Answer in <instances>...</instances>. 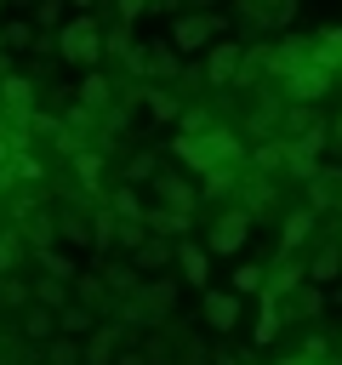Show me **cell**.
<instances>
[{"mask_svg": "<svg viewBox=\"0 0 342 365\" xmlns=\"http://www.w3.org/2000/svg\"><path fill=\"white\" fill-rule=\"evenodd\" d=\"M239 314H245V297H239V291H200V319H205L217 336H228V331L239 325Z\"/></svg>", "mask_w": 342, "mask_h": 365, "instance_id": "ba28073f", "label": "cell"}, {"mask_svg": "<svg viewBox=\"0 0 342 365\" xmlns=\"http://www.w3.org/2000/svg\"><path fill=\"white\" fill-rule=\"evenodd\" d=\"M34 257H40V268H46V279H68V285L80 279V268H74V257H63L57 245H46V251H34Z\"/></svg>", "mask_w": 342, "mask_h": 365, "instance_id": "d590c367", "label": "cell"}, {"mask_svg": "<svg viewBox=\"0 0 342 365\" xmlns=\"http://www.w3.org/2000/svg\"><path fill=\"white\" fill-rule=\"evenodd\" d=\"M200 63H205V86H211V91H228V86L245 80V46H239V40H217Z\"/></svg>", "mask_w": 342, "mask_h": 365, "instance_id": "8992f818", "label": "cell"}, {"mask_svg": "<svg viewBox=\"0 0 342 365\" xmlns=\"http://www.w3.org/2000/svg\"><path fill=\"white\" fill-rule=\"evenodd\" d=\"M68 6H74V11H91V6H97V0H68Z\"/></svg>", "mask_w": 342, "mask_h": 365, "instance_id": "7bdbcfd3", "label": "cell"}, {"mask_svg": "<svg viewBox=\"0 0 342 365\" xmlns=\"http://www.w3.org/2000/svg\"><path fill=\"white\" fill-rule=\"evenodd\" d=\"M108 211H114L120 222H148V205L137 200V188H114V194H108Z\"/></svg>", "mask_w": 342, "mask_h": 365, "instance_id": "1f68e13d", "label": "cell"}, {"mask_svg": "<svg viewBox=\"0 0 342 365\" xmlns=\"http://www.w3.org/2000/svg\"><path fill=\"white\" fill-rule=\"evenodd\" d=\"M188 228H194V217H188V211L148 205V234H160V240H188Z\"/></svg>", "mask_w": 342, "mask_h": 365, "instance_id": "d6986e66", "label": "cell"}, {"mask_svg": "<svg viewBox=\"0 0 342 365\" xmlns=\"http://www.w3.org/2000/svg\"><path fill=\"white\" fill-rule=\"evenodd\" d=\"M114 365H154V359H148V348H120Z\"/></svg>", "mask_w": 342, "mask_h": 365, "instance_id": "60d3db41", "label": "cell"}, {"mask_svg": "<svg viewBox=\"0 0 342 365\" xmlns=\"http://www.w3.org/2000/svg\"><path fill=\"white\" fill-rule=\"evenodd\" d=\"M336 354H342V342H336Z\"/></svg>", "mask_w": 342, "mask_h": 365, "instance_id": "c3c4849f", "label": "cell"}, {"mask_svg": "<svg viewBox=\"0 0 342 365\" xmlns=\"http://www.w3.org/2000/svg\"><path fill=\"white\" fill-rule=\"evenodd\" d=\"M0 34H6L11 57H17V51H40V40H46V34L34 29V17H6V23H0Z\"/></svg>", "mask_w": 342, "mask_h": 365, "instance_id": "ffe728a7", "label": "cell"}, {"mask_svg": "<svg viewBox=\"0 0 342 365\" xmlns=\"http://www.w3.org/2000/svg\"><path fill=\"white\" fill-rule=\"evenodd\" d=\"M57 331H63V325H57V314H51V308H40V302H34V308H23V336H28V342H40V348H46Z\"/></svg>", "mask_w": 342, "mask_h": 365, "instance_id": "d4e9b609", "label": "cell"}, {"mask_svg": "<svg viewBox=\"0 0 342 365\" xmlns=\"http://www.w3.org/2000/svg\"><path fill=\"white\" fill-rule=\"evenodd\" d=\"M336 80H342V74H336Z\"/></svg>", "mask_w": 342, "mask_h": 365, "instance_id": "681fc988", "label": "cell"}, {"mask_svg": "<svg viewBox=\"0 0 342 365\" xmlns=\"http://www.w3.org/2000/svg\"><path fill=\"white\" fill-rule=\"evenodd\" d=\"M74 97H80V108H86V114H97V120L120 108V103H114V80H108L103 68H91V74L80 80V91H74Z\"/></svg>", "mask_w": 342, "mask_h": 365, "instance_id": "9a60e30c", "label": "cell"}, {"mask_svg": "<svg viewBox=\"0 0 342 365\" xmlns=\"http://www.w3.org/2000/svg\"><path fill=\"white\" fill-rule=\"evenodd\" d=\"M222 40V17L217 11H177V23H171V46L182 51V57H205L211 46Z\"/></svg>", "mask_w": 342, "mask_h": 365, "instance_id": "3957f363", "label": "cell"}, {"mask_svg": "<svg viewBox=\"0 0 342 365\" xmlns=\"http://www.w3.org/2000/svg\"><path fill=\"white\" fill-rule=\"evenodd\" d=\"M40 359H46V365H86V342H80V336H63V331H57V336H51V342L40 348Z\"/></svg>", "mask_w": 342, "mask_h": 365, "instance_id": "484cf974", "label": "cell"}, {"mask_svg": "<svg viewBox=\"0 0 342 365\" xmlns=\"http://www.w3.org/2000/svg\"><path fill=\"white\" fill-rule=\"evenodd\" d=\"M137 97H142V108H148L154 120H165V125H171V120H182V108H188V103L177 97V86H154V80H142V86H137Z\"/></svg>", "mask_w": 342, "mask_h": 365, "instance_id": "2e32d148", "label": "cell"}, {"mask_svg": "<svg viewBox=\"0 0 342 365\" xmlns=\"http://www.w3.org/2000/svg\"><path fill=\"white\" fill-rule=\"evenodd\" d=\"M251 228H256V217H251L245 205H222V211L205 222V251H211V257H234Z\"/></svg>", "mask_w": 342, "mask_h": 365, "instance_id": "5b68a950", "label": "cell"}, {"mask_svg": "<svg viewBox=\"0 0 342 365\" xmlns=\"http://www.w3.org/2000/svg\"><path fill=\"white\" fill-rule=\"evenodd\" d=\"M331 86H336V68H325V63H302V68L279 86V97H285V103H308V108H319V97H331Z\"/></svg>", "mask_w": 342, "mask_h": 365, "instance_id": "52a82bcc", "label": "cell"}, {"mask_svg": "<svg viewBox=\"0 0 342 365\" xmlns=\"http://www.w3.org/2000/svg\"><path fill=\"white\" fill-rule=\"evenodd\" d=\"M314 222H319V211H314L308 200H302L296 211H285V217H279V251H285V257H302V245L314 240Z\"/></svg>", "mask_w": 342, "mask_h": 365, "instance_id": "9c48e42d", "label": "cell"}, {"mask_svg": "<svg viewBox=\"0 0 342 365\" xmlns=\"http://www.w3.org/2000/svg\"><path fill=\"white\" fill-rule=\"evenodd\" d=\"M0 51H11V46H6V34H0Z\"/></svg>", "mask_w": 342, "mask_h": 365, "instance_id": "f6af8a7d", "label": "cell"}, {"mask_svg": "<svg viewBox=\"0 0 342 365\" xmlns=\"http://www.w3.org/2000/svg\"><path fill=\"white\" fill-rule=\"evenodd\" d=\"M57 325H63V336H91V331L103 325V314H97V308H86V302H68V308L57 314Z\"/></svg>", "mask_w": 342, "mask_h": 365, "instance_id": "cb8c5ba5", "label": "cell"}, {"mask_svg": "<svg viewBox=\"0 0 342 365\" xmlns=\"http://www.w3.org/2000/svg\"><path fill=\"white\" fill-rule=\"evenodd\" d=\"M148 6H160V0H114V17H120V23H137Z\"/></svg>", "mask_w": 342, "mask_h": 365, "instance_id": "f35d334b", "label": "cell"}, {"mask_svg": "<svg viewBox=\"0 0 342 365\" xmlns=\"http://www.w3.org/2000/svg\"><path fill=\"white\" fill-rule=\"evenodd\" d=\"M319 308H325V285H314V279L285 297V314H291V319H319Z\"/></svg>", "mask_w": 342, "mask_h": 365, "instance_id": "603a6c76", "label": "cell"}, {"mask_svg": "<svg viewBox=\"0 0 342 365\" xmlns=\"http://www.w3.org/2000/svg\"><path fill=\"white\" fill-rule=\"evenodd\" d=\"M291 6L296 0H234V11H239L245 29H285L291 23Z\"/></svg>", "mask_w": 342, "mask_h": 365, "instance_id": "7c38bea8", "label": "cell"}, {"mask_svg": "<svg viewBox=\"0 0 342 365\" xmlns=\"http://www.w3.org/2000/svg\"><path fill=\"white\" fill-rule=\"evenodd\" d=\"M177 274L188 279V285H200V291H211L205 279H211V251H205V240H177Z\"/></svg>", "mask_w": 342, "mask_h": 365, "instance_id": "4fadbf2b", "label": "cell"}, {"mask_svg": "<svg viewBox=\"0 0 342 365\" xmlns=\"http://www.w3.org/2000/svg\"><path fill=\"white\" fill-rule=\"evenodd\" d=\"M0 308H34V279H17V274H6L0 279Z\"/></svg>", "mask_w": 342, "mask_h": 365, "instance_id": "836d02e7", "label": "cell"}, {"mask_svg": "<svg viewBox=\"0 0 342 365\" xmlns=\"http://www.w3.org/2000/svg\"><path fill=\"white\" fill-rule=\"evenodd\" d=\"M103 46L114 51V63H125V57L137 51V34H131V23H120V17H114V23L103 29Z\"/></svg>", "mask_w": 342, "mask_h": 365, "instance_id": "e575fe53", "label": "cell"}, {"mask_svg": "<svg viewBox=\"0 0 342 365\" xmlns=\"http://www.w3.org/2000/svg\"><path fill=\"white\" fill-rule=\"evenodd\" d=\"M279 365H325V359H308V354H291V359H279Z\"/></svg>", "mask_w": 342, "mask_h": 365, "instance_id": "b9f144b4", "label": "cell"}, {"mask_svg": "<svg viewBox=\"0 0 342 365\" xmlns=\"http://www.w3.org/2000/svg\"><path fill=\"white\" fill-rule=\"evenodd\" d=\"M6 6H11V0H0V23H6Z\"/></svg>", "mask_w": 342, "mask_h": 365, "instance_id": "ee69618b", "label": "cell"}, {"mask_svg": "<svg viewBox=\"0 0 342 365\" xmlns=\"http://www.w3.org/2000/svg\"><path fill=\"white\" fill-rule=\"evenodd\" d=\"M336 274H342V245L331 240V245H319V251L308 257V279H314V285H336Z\"/></svg>", "mask_w": 342, "mask_h": 365, "instance_id": "7402d4cb", "label": "cell"}, {"mask_svg": "<svg viewBox=\"0 0 342 365\" xmlns=\"http://www.w3.org/2000/svg\"><path fill=\"white\" fill-rule=\"evenodd\" d=\"M57 240L74 245V251L97 245V217H91L86 205H63V211H57Z\"/></svg>", "mask_w": 342, "mask_h": 365, "instance_id": "30bf717a", "label": "cell"}, {"mask_svg": "<svg viewBox=\"0 0 342 365\" xmlns=\"http://www.w3.org/2000/svg\"><path fill=\"white\" fill-rule=\"evenodd\" d=\"M148 188H154V205H171V211H188V217L205 211V194H200V182H194L182 165H160V177H154Z\"/></svg>", "mask_w": 342, "mask_h": 365, "instance_id": "277c9868", "label": "cell"}, {"mask_svg": "<svg viewBox=\"0 0 342 365\" xmlns=\"http://www.w3.org/2000/svg\"><path fill=\"white\" fill-rule=\"evenodd\" d=\"M68 171L80 177V188H103V148H86L68 160Z\"/></svg>", "mask_w": 342, "mask_h": 365, "instance_id": "4dcf8cb0", "label": "cell"}, {"mask_svg": "<svg viewBox=\"0 0 342 365\" xmlns=\"http://www.w3.org/2000/svg\"><path fill=\"white\" fill-rule=\"evenodd\" d=\"M34 302L51 308V314H63V308L74 302V285H68V279H34Z\"/></svg>", "mask_w": 342, "mask_h": 365, "instance_id": "f546056e", "label": "cell"}, {"mask_svg": "<svg viewBox=\"0 0 342 365\" xmlns=\"http://www.w3.org/2000/svg\"><path fill=\"white\" fill-rule=\"evenodd\" d=\"M296 354H308V359H331V342H325V336H319V331H314V336H308V342H302V348H296Z\"/></svg>", "mask_w": 342, "mask_h": 365, "instance_id": "ab89813d", "label": "cell"}, {"mask_svg": "<svg viewBox=\"0 0 342 365\" xmlns=\"http://www.w3.org/2000/svg\"><path fill=\"white\" fill-rule=\"evenodd\" d=\"M131 262L154 279V274H165V262H177V245H171V240H160V234H148V240L131 251Z\"/></svg>", "mask_w": 342, "mask_h": 365, "instance_id": "ac0fdd59", "label": "cell"}, {"mask_svg": "<svg viewBox=\"0 0 342 365\" xmlns=\"http://www.w3.org/2000/svg\"><path fill=\"white\" fill-rule=\"evenodd\" d=\"M23 257H28L23 228H17V222H11V228H0V279H6V274H17V268H23Z\"/></svg>", "mask_w": 342, "mask_h": 365, "instance_id": "4316f807", "label": "cell"}, {"mask_svg": "<svg viewBox=\"0 0 342 365\" xmlns=\"http://www.w3.org/2000/svg\"><path fill=\"white\" fill-rule=\"evenodd\" d=\"M336 245H342V234H336Z\"/></svg>", "mask_w": 342, "mask_h": 365, "instance_id": "7dc6e473", "label": "cell"}, {"mask_svg": "<svg viewBox=\"0 0 342 365\" xmlns=\"http://www.w3.org/2000/svg\"><path fill=\"white\" fill-rule=\"evenodd\" d=\"M314 63H325V68L342 74V23H331V29L314 34Z\"/></svg>", "mask_w": 342, "mask_h": 365, "instance_id": "83f0119b", "label": "cell"}, {"mask_svg": "<svg viewBox=\"0 0 342 365\" xmlns=\"http://www.w3.org/2000/svg\"><path fill=\"white\" fill-rule=\"evenodd\" d=\"M285 319H291V314H285V297L262 291V297H256V325H251V342H256V348H268V342L285 331Z\"/></svg>", "mask_w": 342, "mask_h": 365, "instance_id": "5bb4252c", "label": "cell"}, {"mask_svg": "<svg viewBox=\"0 0 342 365\" xmlns=\"http://www.w3.org/2000/svg\"><path fill=\"white\" fill-rule=\"evenodd\" d=\"M228 291H239V297H262V291H268V262H239Z\"/></svg>", "mask_w": 342, "mask_h": 365, "instance_id": "f1b7e54d", "label": "cell"}, {"mask_svg": "<svg viewBox=\"0 0 342 365\" xmlns=\"http://www.w3.org/2000/svg\"><path fill=\"white\" fill-rule=\"evenodd\" d=\"M120 336H125V325H120V319H103V325L86 336V365H114V359H120Z\"/></svg>", "mask_w": 342, "mask_h": 365, "instance_id": "e0dca14e", "label": "cell"}, {"mask_svg": "<svg viewBox=\"0 0 342 365\" xmlns=\"http://www.w3.org/2000/svg\"><path fill=\"white\" fill-rule=\"evenodd\" d=\"M63 23H68V0H40V6H34V29H40V34L57 40Z\"/></svg>", "mask_w": 342, "mask_h": 365, "instance_id": "d6a6232c", "label": "cell"}, {"mask_svg": "<svg viewBox=\"0 0 342 365\" xmlns=\"http://www.w3.org/2000/svg\"><path fill=\"white\" fill-rule=\"evenodd\" d=\"M211 125H217V114H211L205 103H188L182 120H177V137H200V131H211Z\"/></svg>", "mask_w": 342, "mask_h": 365, "instance_id": "8d00e7d4", "label": "cell"}, {"mask_svg": "<svg viewBox=\"0 0 342 365\" xmlns=\"http://www.w3.org/2000/svg\"><path fill=\"white\" fill-rule=\"evenodd\" d=\"M103 51H108V46H103V23H97L91 11H74V17L63 23V34H57V57L91 74V68L103 63Z\"/></svg>", "mask_w": 342, "mask_h": 365, "instance_id": "7a4b0ae2", "label": "cell"}, {"mask_svg": "<svg viewBox=\"0 0 342 365\" xmlns=\"http://www.w3.org/2000/svg\"><path fill=\"white\" fill-rule=\"evenodd\" d=\"M137 308L148 314V325H160V319L177 308V279H171V274H154V279H142V291H137Z\"/></svg>", "mask_w": 342, "mask_h": 365, "instance_id": "8fae6325", "label": "cell"}, {"mask_svg": "<svg viewBox=\"0 0 342 365\" xmlns=\"http://www.w3.org/2000/svg\"><path fill=\"white\" fill-rule=\"evenodd\" d=\"M103 279H108V291L125 302V297H137V291H142V279H148V274H142L137 262H108V268H103Z\"/></svg>", "mask_w": 342, "mask_h": 365, "instance_id": "44dd1931", "label": "cell"}, {"mask_svg": "<svg viewBox=\"0 0 342 365\" xmlns=\"http://www.w3.org/2000/svg\"><path fill=\"white\" fill-rule=\"evenodd\" d=\"M331 297H336V302H342V285H336V291H331Z\"/></svg>", "mask_w": 342, "mask_h": 365, "instance_id": "bcb514c9", "label": "cell"}, {"mask_svg": "<svg viewBox=\"0 0 342 365\" xmlns=\"http://www.w3.org/2000/svg\"><path fill=\"white\" fill-rule=\"evenodd\" d=\"M154 177H160V154H148V148H142V154H131V160H125V182H154Z\"/></svg>", "mask_w": 342, "mask_h": 365, "instance_id": "74e56055", "label": "cell"}, {"mask_svg": "<svg viewBox=\"0 0 342 365\" xmlns=\"http://www.w3.org/2000/svg\"><path fill=\"white\" fill-rule=\"evenodd\" d=\"M171 154H177V165H188L200 182L205 177H217V171H245V137L234 131V125H211V131H200V137H171Z\"/></svg>", "mask_w": 342, "mask_h": 365, "instance_id": "6da1fadb", "label": "cell"}]
</instances>
